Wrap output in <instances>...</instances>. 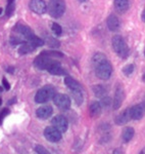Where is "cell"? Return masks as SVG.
<instances>
[{
	"mask_svg": "<svg viewBox=\"0 0 145 154\" xmlns=\"http://www.w3.org/2000/svg\"><path fill=\"white\" fill-rule=\"evenodd\" d=\"M92 64L95 75L101 80H107L112 74V66L104 54L96 53L92 57Z\"/></svg>",
	"mask_w": 145,
	"mask_h": 154,
	"instance_id": "obj_1",
	"label": "cell"
},
{
	"mask_svg": "<svg viewBox=\"0 0 145 154\" xmlns=\"http://www.w3.org/2000/svg\"><path fill=\"white\" fill-rule=\"evenodd\" d=\"M112 45L114 51L121 59H127L129 57V48H128L126 41L121 35H115L112 38Z\"/></svg>",
	"mask_w": 145,
	"mask_h": 154,
	"instance_id": "obj_2",
	"label": "cell"
},
{
	"mask_svg": "<svg viewBox=\"0 0 145 154\" xmlns=\"http://www.w3.org/2000/svg\"><path fill=\"white\" fill-rule=\"evenodd\" d=\"M56 94L55 88L52 85H45L41 88L35 95V102L38 104H44L47 103L48 101L52 100L53 97Z\"/></svg>",
	"mask_w": 145,
	"mask_h": 154,
	"instance_id": "obj_3",
	"label": "cell"
},
{
	"mask_svg": "<svg viewBox=\"0 0 145 154\" xmlns=\"http://www.w3.org/2000/svg\"><path fill=\"white\" fill-rule=\"evenodd\" d=\"M48 12L52 18L58 19L63 16L65 11V0H49L48 2Z\"/></svg>",
	"mask_w": 145,
	"mask_h": 154,
	"instance_id": "obj_4",
	"label": "cell"
},
{
	"mask_svg": "<svg viewBox=\"0 0 145 154\" xmlns=\"http://www.w3.org/2000/svg\"><path fill=\"white\" fill-rule=\"evenodd\" d=\"M52 100L54 105L62 111L68 110L71 108V105H72L71 98L68 95H65V94H55Z\"/></svg>",
	"mask_w": 145,
	"mask_h": 154,
	"instance_id": "obj_5",
	"label": "cell"
},
{
	"mask_svg": "<svg viewBox=\"0 0 145 154\" xmlns=\"http://www.w3.org/2000/svg\"><path fill=\"white\" fill-rule=\"evenodd\" d=\"M61 134L59 131L57 130L54 126H47V128L44 130V137L47 141L51 143H56L59 142L61 140Z\"/></svg>",
	"mask_w": 145,
	"mask_h": 154,
	"instance_id": "obj_6",
	"label": "cell"
},
{
	"mask_svg": "<svg viewBox=\"0 0 145 154\" xmlns=\"http://www.w3.org/2000/svg\"><path fill=\"white\" fill-rule=\"evenodd\" d=\"M125 100V91L124 88L121 84H117V88L115 91V96H114V100H112V108L114 110H117V109L121 108L123 102Z\"/></svg>",
	"mask_w": 145,
	"mask_h": 154,
	"instance_id": "obj_7",
	"label": "cell"
},
{
	"mask_svg": "<svg viewBox=\"0 0 145 154\" xmlns=\"http://www.w3.org/2000/svg\"><path fill=\"white\" fill-rule=\"evenodd\" d=\"M54 60H52V58L47 57L45 54H40L38 57H36V59L34 60V66L35 68H37L38 70H46L48 68V66L50 65Z\"/></svg>",
	"mask_w": 145,
	"mask_h": 154,
	"instance_id": "obj_8",
	"label": "cell"
},
{
	"mask_svg": "<svg viewBox=\"0 0 145 154\" xmlns=\"http://www.w3.org/2000/svg\"><path fill=\"white\" fill-rule=\"evenodd\" d=\"M29 7L34 14H43L47 11V4L45 0H30Z\"/></svg>",
	"mask_w": 145,
	"mask_h": 154,
	"instance_id": "obj_9",
	"label": "cell"
},
{
	"mask_svg": "<svg viewBox=\"0 0 145 154\" xmlns=\"http://www.w3.org/2000/svg\"><path fill=\"white\" fill-rule=\"evenodd\" d=\"M51 123L54 128H57L60 133H65L68 128V120L63 115H56L52 118Z\"/></svg>",
	"mask_w": 145,
	"mask_h": 154,
	"instance_id": "obj_10",
	"label": "cell"
},
{
	"mask_svg": "<svg viewBox=\"0 0 145 154\" xmlns=\"http://www.w3.org/2000/svg\"><path fill=\"white\" fill-rule=\"evenodd\" d=\"M14 31H16L19 36H22L23 38L26 39L27 41H28L32 36L35 35V33L32 31V29L30 27L25 24H21V23L16 24V26H14Z\"/></svg>",
	"mask_w": 145,
	"mask_h": 154,
	"instance_id": "obj_11",
	"label": "cell"
},
{
	"mask_svg": "<svg viewBox=\"0 0 145 154\" xmlns=\"http://www.w3.org/2000/svg\"><path fill=\"white\" fill-rule=\"evenodd\" d=\"M130 114H131L132 120H140L143 118L145 114V105L143 102L130 107Z\"/></svg>",
	"mask_w": 145,
	"mask_h": 154,
	"instance_id": "obj_12",
	"label": "cell"
},
{
	"mask_svg": "<svg viewBox=\"0 0 145 154\" xmlns=\"http://www.w3.org/2000/svg\"><path fill=\"white\" fill-rule=\"evenodd\" d=\"M46 71H48L50 74L56 76H61V75H67V71L60 65L59 62H57L56 60L52 62L50 65L48 66V68L46 69Z\"/></svg>",
	"mask_w": 145,
	"mask_h": 154,
	"instance_id": "obj_13",
	"label": "cell"
},
{
	"mask_svg": "<svg viewBox=\"0 0 145 154\" xmlns=\"http://www.w3.org/2000/svg\"><path fill=\"white\" fill-rule=\"evenodd\" d=\"M52 114H53V109L52 107L49 105L41 106L36 110V116L39 119H42V120H45V119L51 117Z\"/></svg>",
	"mask_w": 145,
	"mask_h": 154,
	"instance_id": "obj_14",
	"label": "cell"
},
{
	"mask_svg": "<svg viewBox=\"0 0 145 154\" xmlns=\"http://www.w3.org/2000/svg\"><path fill=\"white\" fill-rule=\"evenodd\" d=\"M106 26L109 31L117 32L121 29V22H120L119 18L115 14H110L106 20Z\"/></svg>",
	"mask_w": 145,
	"mask_h": 154,
	"instance_id": "obj_15",
	"label": "cell"
},
{
	"mask_svg": "<svg viewBox=\"0 0 145 154\" xmlns=\"http://www.w3.org/2000/svg\"><path fill=\"white\" fill-rule=\"evenodd\" d=\"M130 120H132V118H131V114H130V107H129V108L125 109L122 113H120L115 118V123L117 125H124L129 122Z\"/></svg>",
	"mask_w": 145,
	"mask_h": 154,
	"instance_id": "obj_16",
	"label": "cell"
},
{
	"mask_svg": "<svg viewBox=\"0 0 145 154\" xmlns=\"http://www.w3.org/2000/svg\"><path fill=\"white\" fill-rule=\"evenodd\" d=\"M63 82H65V84L67 85V88L70 89L71 91L82 89V86H81V84L79 83L78 81L76 80V79H74L73 77H71V76H65Z\"/></svg>",
	"mask_w": 145,
	"mask_h": 154,
	"instance_id": "obj_17",
	"label": "cell"
},
{
	"mask_svg": "<svg viewBox=\"0 0 145 154\" xmlns=\"http://www.w3.org/2000/svg\"><path fill=\"white\" fill-rule=\"evenodd\" d=\"M102 112V106L100 102L94 101L90 104L89 106V113L92 117H98Z\"/></svg>",
	"mask_w": 145,
	"mask_h": 154,
	"instance_id": "obj_18",
	"label": "cell"
},
{
	"mask_svg": "<svg viewBox=\"0 0 145 154\" xmlns=\"http://www.w3.org/2000/svg\"><path fill=\"white\" fill-rule=\"evenodd\" d=\"M115 8L119 12L124 14L130 7V0H114Z\"/></svg>",
	"mask_w": 145,
	"mask_h": 154,
	"instance_id": "obj_19",
	"label": "cell"
},
{
	"mask_svg": "<svg viewBox=\"0 0 145 154\" xmlns=\"http://www.w3.org/2000/svg\"><path fill=\"white\" fill-rule=\"evenodd\" d=\"M92 91H93L94 96L97 97V98H99V99L107 96V91H109L106 88V86L102 85V84H96V85H94L92 88Z\"/></svg>",
	"mask_w": 145,
	"mask_h": 154,
	"instance_id": "obj_20",
	"label": "cell"
},
{
	"mask_svg": "<svg viewBox=\"0 0 145 154\" xmlns=\"http://www.w3.org/2000/svg\"><path fill=\"white\" fill-rule=\"evenodd\" d=\"M134 135H135V131L133 128H131V126L125 128L122 133V139L124 141V143H129L133 139Z\"/></svg>",
	"mask_w": 145,
	"mask_h": 154,
	"instance_id": "obj_21",
	"label": "cell"
},
{
	"mask_svg": "<svg viewBox=\"0 0 145 154\" xmlns=\"http://www.w3.org/2000/svg\"><path fill=\"white\" fill-rule=\"evenodd\" d=\"M36 49V48H34L31 43H29L28 41L25 42V43L21 44V46L19 48V54H28L33 53L34 51Z\"/></svg>",
	"mask_w": 145,
	"mask_h": 154,
	"instance_id": "obj_22",
	"label": "cell"
},
{
	"mask_svg": "<svg viewBox=\"0 0 145 154\" xmlns=\"http://www.w3.org/2000/svg\"><path fill=\"white\" fill-rule=\"evenodd\" d=\"M73 95V99L75 101V103L78 106H81L84 102V95H83V91L82 89H79V91H71Z\"/></svg>",
	"mask_w": 145,
	"mask_h": 154,
	"instance_id": "obj_23",
	"label": "cell"
},
{
	"mask_svg": "<svg viewBox=\"0 0 145 154\" xmlns=\"http://www.w3.org/2000/svg\"><path fill=\"white\" fill-rule=\"evenodd\" d=\"M44 43H47L48 46L52 48H58L60 46V42L58 40H56L55 38L48 35H45V40H44Z\"/></svg>",
	"mask_w": 145,
	"mask_h": 154,
	"instance_id": "obj_24",
	"label": "cell"
},
{
	"mask_svg": "<svg viewBox=\"0 0 145 154\" xmlns=\"http://www.w3.org/2000/svg\"><path fill=\"white\" fill-rule=\"evenodd\" d=\"M16 9V0H7L6 4V9H5V14L6 17H11Z\"/></svg>",
	"mask_w": 145,
	"mask_h": 154,
	"instance_id": "obj_25",
	"label": "cell"
},
{
	"mask_svg": "<svg viewBox=\"0 0 145 154\" xmlns=\"http://www.w3.org/2000/svg\"><path fill=\"white\" fill-rule=\"evenodd\" d=\"M29 43H31L32 45L34 46V48H40V46L44 45V40L42 38H40V37H38L37 35H34L32 36L30 39L28 40Z\"/></svg>",
	"mask_w": 145,
	"mask_h": 154,
	"instance_id": "obj_26",
	"label": "cell"
},
{
	"mask_svg": "<svg viewBox=\"0 0 145 154\" xmlns=\"http://www.w3.org/2000/svg\"><path fill=\"white\" fill-rule=\"evenodd\" d=\"M9 42H10L11 45H18V44H23V43H25V42H27V40L25 38H23L22 36L16 35V36H12L11 37L10 40H9Z\"/></svg>",
	"mask_w": 145,
	"mask_h": 154,
	"instance_id": "obj_27",
	"label": "cell"
},
{
	"mask_svg": "<svg viewBox=\"0 0 145 154\" xmlns=\"http://www.w3.org/2000/svg\"><path fill=\"white\" fill-rule=\"evenodd\" d=\"M41 54H45V56H47V57H50V58H63V54H61L60 51H44Z\"/></svg>",
	"mask_w": 145,
	"mask_h": 154,
	"instance_id": "obj_28",
	"label": "cell"
},
{
	"mask_svg": "<svg viewBox=\"0 0 145 154\" xmlns=\"http://www.w3.org/2000/svg\"><path fill=\"white\" fill-rule=\"evenodd\" d=\"M51 30H52L53 34H54L55 36H60L61 34H62V28H61V26L59 24L55 23V22L51 25Z\"/></svg>",
	"mask_w": 145,
	"mask_h": 154,
	"instance_id": "obj_29",
	"label": "cell"
},
{
	"mask_svg": "<svg viewBox=\"0 0 145 154\" xmlns=\"http://www.w3.org/2000/svg\"><path fill=\"white\" fill-rule=\"evenodd\" d=\"M100 104H101L102 108H109V107L112 106V100L109 96H105V97H103V98H101Z\"/></svg>",
	"mask_w": 145,
	"mask_h": 154,
	"instance_id": "obj_30",
	"label": "cell"
},
{
	"mask_svg": "<svg viewBox=\"0 0 145 154\" xmlns=\"http://www.w3.org/2000/svg\"><path fill=\"white\" fill-rule=\"evenodd\" d=\"M134 69H135V66L133 64H129V65L125 66L124 68H123V73L126 76H130L134 72Z\"/></svg>",
	"mask_w": 145,
	"mask_h": 154,
	"instance_id": "obj_31",
	"label": "cell"
},
{
	"mask_svg": "<svg viewBox=\"0 0 145 154\" xmlns=\"http://www.w3.org/2000/svg\"><path fill=\"white\" fill-rule=\"evenodd\" d=\"M35 151L37 154H51L45 147H43L42 145H36L35 146Z\"/></svg>",
	"mask_w": 145,
	"mask_h": 154,
	"instance_id": "obj_32",
	"label": "cell"
},
{
	"mask_svg": "<svg viewBox=\"0 0 145 154\" xmlns=\"http://www.w3.org/2000/svg\"><path fill=\"white\" fill-rule=\"evenodd\" d=\"M9 114V110L7 108H4L1 110V112H0V125H2V122H3V119L6 117L7 115Z\"/></svg>",
	"mask_w": 145,
	"mask_h": 154,
	"instance_id": "obj_33",
	"label": "cell"
},
{
	"mask_svg": "<svg viewBox=\"0 0 145 154\" xmlns=\"http://www.w3.org/2000/svg\"><path fill=\"white\" fill-rule=\"evenodd\" d=\"M2 84H3V88H5L6 91H9V89H10V84H9V82L7 81V79L5 77L2 78Z\"/></svg>",
	"mask_w": 145,
	"mask_h": 154,
	"instance_id": "obj_34",
	"label": "cell"
},
{
	"mask_svg": "<svg viewBox=\"0 0 145 154\" xmlns=\"http://www.w3.org/2000/svg\"><path fill=\"white\" fill-rule=\"evenodd\" d=\"M112 154H125V151L123 150L122 148H115L114 151H112Z\"/></svg>",
	"mask_w": 145,
	"mask_h": 154,
	"instance_id": "obj_35",
	"label": "cell"
},
{
	"mask_svg": "<svg viewBox=\"0 0 145 154\" xmlns=\"http://www.w3.org/2000/svg\"><path fill=\"white\" fill-rule=\"evenodd\" d=\"M141 20L145 23V8H144V11H142V14H141Z\"/></svg>",
	"mask_w": 145,
	"mask_h": 154,
	"instance_id": "obj_36",
	"label": "cell"
},
{
	"mask_svg": "<svg viewBox=\"0 0 145 154\" xmlns=\"http://www.w3.org/2000/svg\"><path fill=\"white\" fill-rule=\"evenodd\" d=\"M6 71H7V72H9V73H13L14 68H13V67H9V68H7V69H6Z\"/></svg>",
	"mask_w": 145,
	"mask_h": 154,
	"instance_id": "obj_37",
	"label": "cell"
},
{
	"mask_svg": "<svg viewBox=\"0 0 145 154\" xmlns=\"http://www.w3.org/2000/svg\"><path fill=\"white\" fill-rule=\"evenodd\" d=\"M138 154H145V146L141 149V150H140V152Z\"/></svg>",
	"mask_w": 145,
	"mask_h": 154,
	"instance_id": "obj_38",
	"label": "cell"
},
{
	"mask_svg": "<svg viewBox=\"0 0 145 154\" xmlns=\"http://www.w3.org/2000/svg\"><path fill=\"white\" fill-rule=\"evenodd\" d=\"M16 100L13 98V99H12V100H10V102H9V104H10V105H11V104H12V103H14V102H16Z\"/></svg>",
	"mask_w": 145,
	"mask_h": 154,
	"instance_id": "obj_39",
	"label": "cell"
},
{
	"mask_svg": "<svg viewBox=\"0 0 145 154\" xmlns=\"http://www.w3.org/2000/svg\"><path fill=\"white\" fill-rule=\"evenodd\" d=\"M142 81H143V82H145V72H144L143 76H142Z\"/></svg>",
	"mask_w": 145,
	"mask_h": 154,
	"instance_id": "obj_40",
	"label": "cell"
},
{
	"mask_svg": "<svg viewBox=\"0 0 145 154\" xmlns=\"http://www.w3.org/2000/svg\"><path fill=\"white\" fill-rule=\"evenodd\" d=\"M79 1H80L81 3H84V2H86V1H87V0H79Z\"/></svg>",
	"mask_w": 145,
	"mask_h": 154,
	"instance_id": "obj_41",
	"label": "cell"
},
{
	"mask_svg": "<svg viewBox=\"0 0 145 154\" xmlns=\"http://www.w3.org/2000/svg\"><path fill=\"white\" fill-rule=\"evenodd\" d=\"M3 91V88H1V86H0V93H1V91Z\"/></svg>",
	"mask_w": 145,
	"mask_h": 154,
	"instance_id": "obj_42",
	"label": "cell"
},
{
	"mask_svg": "<svg viewBox=\"0 0 145 154\" xmlns=\"http://www.w3.org/2000/svg\"><path fill=\"white\" fill-rule=\"evenodd\" d=\"M2 14V8L0 7V14Z\"/></svg>",
	"mask_w": 145,
	"mask_h": 154,
	"instance_id": "obj_43",
	"label": "cell"
},
{
	"mask_svg": "<svg viewBox=\"0 0 145 154\" xmlns=\"http://www.w3.org/2000/svg\"><path fill=\"white\" fill-rule=\"evenodd\" d=\"M143 103H144V105H145V95H144V99H143Z\"/></svg>",
	"mask_w": 145,
	"mask_h": 154,
	"instance_id": "obj_44",
	"label": "cell"
},
{
	"mask_svg": "<svg viewBox=\"0 0 145 154\" xmlns=\"http://www.w3.org/2000/svg\"><path fill=\"white\" fill-rule=\"evenodd\" d=\"M2 104V100H1V98H0V105Z\"/></svg>",
	"mask_w": 145,
	"mask_h": 154,
	"instance_id": "obj_45",
	"label": "cell"
},
{
	"mask_svg": "<svg viewBox=\"0 0 145 154\" xmlns=\"http://www.w3.org/2000/svg\"><path fill=\"white\" fill-rule=\"evenodd\" d=\"M144 56H145V49H144Z\"/></svg>",
	"mask_w": 145,
	"mask_h": 154,
	"instance_id": "obj_46",
	"label": "cell"
}]
</instances>
